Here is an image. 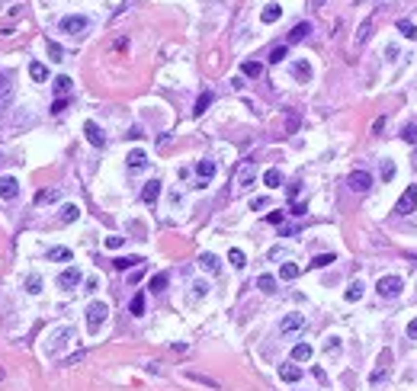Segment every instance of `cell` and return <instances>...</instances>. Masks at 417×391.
Masks as SVG:
<instances>
[{
    "label": "cell",
    "instance_id": "6da1fadb",
    "mask_svg": "<svg viewBox=\"0 0 417 391\" xmlns=\"http://www.w3.org/2000/svg\"><path fill=\"white\" fill-rule=\"evenodd\" d=\"M401 289H404V279L401 276H379V282H376V292H379V298H398L401 295Z\"/></svg>",
    "mask_w": 417,
    "mask_h": 391
},
{
    "label": "cell",
    "instance_id": "7a4b0ae2",
    "mask_svg": "<svg viewBox=\"0 0 417 391\" xmlns=\"http://www.w3.org/2000/svg\"><path fill=\"white\" fill-rule=\"evenodd\" d=\"M106 315H109L106 301H90V305H87V330L96 334V330L103 327V321H106Z\"/></svg>",
    "mask_w": 417,
    "mask_h": 391
},
{
    "label": "cell",
    "instance_id": "3957f363",
    "mask_svg": "<svg viewBox=\"0 0 417 391\" xmlns=\"http://www.w3.org/2000/svg\"><path fill=\"white\" fill-rule=\"evenodd\" d=\"M414 208H417V186H408V189L401 192L398 205H395V212H398V215H411Z\"/></svg>",
    "mask_w": 417,
    "mask_h": 391
},
{
    "label": "cell",
    "instance_id": "277c9868",
    "mask_svg": "<svg viewBox=\"0 0 417 391\" xmlns=\"http://www.w3.org/2000/svg\"><path fill=\"white\" fill-rule=\"evenodd\" d=\"M87 26H90L87 16H64L61 19V32H68V36H80V32H87Z\"/></svg>",
    "mask_w": 417,
    "mask_h": 391
},
{
    "label": "cell",
    "instance_id": "5b68a950",
    "mask_svg": "<svg viewBox=\"0 0 417 391\" xmlns=\"http://www.w3.org/2000/svg\"><path fill=\"white\" fill-rule=\"evenodd\" d=\"M302 327H305V315H286L279 321V334H283V337H292V334H299Z\"/></svg>",
    "mask_w": 417,
    "mask_h": 391
},
{
    "label": "cell",
    "instance_id": "8992f818",
    "mask_svg": "<svg viewBox=\"0 0 417 391\" xmlns=\"http://www.w3.org/2000/svg\"><path fill=\"white\" fill-rule=\"evenodd\" d=\"M347 186L353 192H366L372 186V173H366V170H353V173H350V180H347Z\"/></svg>",
    "mask_w": 417,
    "mask_h": 391
},
{
    "label": "cell",
    "instance_id": "52a82bcc",
    "mask_svg": "<svg viewBox=\"0 0 417 391\" xmlns=\"http://www.w3.org/2000/svg\"><path fill=\"white\" fill-rule=\"evenodd\" d=\"M388 362H392V350H382V356H379V369L369 375V385H379L388 378Z\"/></svg>",
    "mask_w": 417,
    "mask_h": 391
},
{
    "label": "cell",
    "instance_id": "ba28073f",
    "mask_svg": "<svg viewBox=\"0 0 417 391\" xmlns=\"http://www.w3.org/2000/svg\"><path fill=\"white\" fill-rule=\"evenodd\" d=\"M16 196H19V183H16V177H3V180H0V199L10 202V199H16Z\"/></svg>",
    "mask_w": 417,
    "mask_h": 391
},
{
    "label": "cell",
    "instance_id": "9c48e42d",
    "mask_svg": "<svg viewBox=\"0 0 417 391\" xmlns=\"http://www.w3.org/2000/svg\"><path fill=\"white\" fill-rule=\"evenodd\" d=\"M84 135H87V141H90L93 148H103V145H106V135H103V129H100L96 122H87V125H84Z\"/></svg>",
    "mask_w": 417,
    "mask_h": 391
},
{
    "label": "cell",
    "instance_id": "30bf717a",
    "mask_svg": "<svg viewBox=\"0 0 417 391\" xmlns=\"http://www.w3.org/2000/svg\"><path fill=\"white\" fill-rule=\"evenodd\" d=\"M257 180V170H254V161H247L244 167L238 170V189H247L250 183Z\"/></svg>",
    "mask_w": 417,
    "mask_h": 391
},
{
    "label": "cell",
    "instance_id": "8fae6325",
    "mask_svg": "<svg viewBox=\"0 0 417 391\" xmlns=\"http://www.w3.org/2000/svg\"><path fill=\"white\" fill-rule=\"evenodd\" d=\"M157 196H161V183H157V180H148L145 189H141V202H145V205H154Z\"/></svg>",
    "mask_w": 417,
    "mask_h": 391
},
{
    "label": "cell",
    "instance_id": "7c38bea8",
    "mask_svg": "<svg viewBox=\"0 0 417 391\" xmlns=\"http://www.w3.org/2000/svg\"><path fill=\"white\" fill-rule=\"evenodd\" d=\"M77 282H80V269L77 266H68L61 276H58V285H61V289H74Z\"/></svg>",
    "mask_w": 417,
    "mask_h": 391
},
{
    "label": "cell",
    "instance_id": "4fadbf2b",
    "mask_svg": "<svg viewBox=\"0 0 417 391\" xmlns=\"http://www.w3.org/2000/svg\"><path fill=\"white\" fill-rule=\"evenodd\" d=\"M196 173H199V186H206L208 180L215 177V164H212V161H199V164H196Z\"/></svg>",
    "mask_w": 417,
    "mask_h": 391
},
{
    "label": "cell",
    "instance_id": "5bb4252c",
    "mask_svg": "<svg viewBox=\"0 0 417 391\" xmlns=\"http://www.w3.org/2000/svg\"><path fill=\"white\" fill-rule=\"evenodd\" d=\"M292 77H295V80H302V84H308V80H311V64L308 61H295L292 64Z\"/></svg>",
    "mask_w": 417,
    "mask_h": 391
},
{
    "label": "cell",
    "instance_id": "9a60e30c",
    "mask_svg": "<svg viewBox=\"0 0 417 391\" xmlns=\"http://www.w3.org/2000/svg\"><path fill=\"white\" fill-rule=\"evenodd\" d=\"M10 90H13V71H0V103L10 96Z\"/></svg>",
    "mask_w": 417,
    "mask_h": 391
},
{
    "label": "cell",
    "instance_id": "2e32d148",
    "mask_svg": "<svg viewBox=\"0 0 417 391\" xmlns=\"http://www.w3.org/2000/svg\"><path fill=\"white\" fill-rule=\"evenodd\" d=\"M257 289H260V292H266V295H273V292H276V276L263 273V276L257 279Z\"/></svg>",
    "mask_w": 417,
    "mask_h": 391
},
{
    "label": "cell",
    "instance_id": "e0dca14e",
    "mask_svg": "<svg viewBox=\"0 0 417 391\" xmlns=\"http://www.w3.org/2000/svg\"><path fill=\"white\" fill-rule=\"evenodd\" d=\"M292 359L295 362H308L311 359V346L308 343H295L292 346Z\"/></svg>",
    "mask_w": 417,
    "mask_h": 391
},
{
    "label": "cell",
    "instance_id": "ac0fdd59",
    "mask_svg": "<svg viewBox=\"0 0 417 391\" xmlns=\"http://www.w3.org/2000/svg\"><path fill=\"white\" fill-rule=\"evenodd\" d=\"M199 263H202V269H206V273H218V266H222L215 253H202V257H199Z\"/></svg>",
    "mask_w": 417,
    "mask_h": 391
},
{
    "label": "cell",
    "instance_id": "d6986e66",
    "mask_svg": "<svg viewBox=\"0 0 417 391\" xmlns=\"http://www.w3.org/2000/svg\"><path fill=\"white\" fill-rule=\"evenodd\" d=\"M279 378H283V382H299L302 369L299 366H283V369H279Z\"/></svg>",
    "mask_w": 417,
    "mask_h": 391
},
{
    "label": "cell",
    "instance_id": "ffe728a7",
    "mask_svg": "<svg viewBox=\"0 0 417 391\" xmlns=\"http://www.w3.org/2000/svg\"><path fill=\"white\" fill-rule=\"evenodd\" d=\"M241 74H244V77H260L263 74V64L260 61H244V64H241Z\"/></svg>",
    "mask_w": 417,
    "mask_h": 391
},
{
    "label": "cell",
    "instance_id": "44dd1931",
    "mask_svg": "<svg viewBox=\"0 0 417 391\" xmlns=\"http://www.w3.org/2000/svg\"><path fill=\"white\" fill-rule=\"evenodd\" d=\"M263 183L270 186V189H276V186H283V173H279L276 167H273V170H266V173H263Z\"/></svg>",
    "mask_w": 417,
    "mask_h": 391
},
{
    "label": "cell",
    "instance_id": "7402d4cb",
    "mask_svg": "<svg viewBox=\"0 0 417 391\" xmlns=\"http://www.w3.org/2000/svg\"><path fill=\"white\" fill-rule=\"evenodd\" d=\"M279 16H283V10H279V7H276V3H270V7H263L260 19H263V23H276Z\"/></svg>",
    "mask_w": 417,
    "mask_h": 391
},
{
    "label": "cell",
    "instance_id": "603a6c76",
    "mask_svg": "<svg viewBox=\"0 0 417 391\" xmlns=\"http://www.w3.org/2000/svg\"><path fill=\"white\" fill-rule=\"evenodd\" d=\"M125 161H129L132 170H138V167H145V164H148V154H145V151H132Z\"/></svg>",
    "mask_w": 417,
    "mask_h": 391
},
{
    "label": "cell",
    "instance_id": "cb8c5ba5",
    "mask_svg": "<svg viewBox=\"0 0 417 391\" xmlns=\"http://www.w3.org/2000/svg\"><path fill=\"white\" fill-rule=\"evenodd\" d=\"M77 218H80V208L74 205V202L61 205V222H77Z\"/></svg>",
    "mask_w": 417,
    "mask_h": 391
},
{
    "label": "cell",
    "instance_id": "d4e9b609",
    "mask_svg": "<svg viewBox=\"0 0 417 391\" xmlns=\"http://www.w3.org/2000/svg\"><path fill=\"white\" fill-rule=\"evenodd\" d=\"M308 32H311V23H299L292 32H289V42H302V38L308 36Z\"/></svg>",
    "mask_w": 417,
    "mask_h": 391
},
{
    "label": "cell",
    "instance_id": "484cf974",
    "mask_svg": "<svg viewBox=\"0 0 417 391\" xmlns=\"http://www.w3.org/2000/svg\"><path fill=\"white\" fill-rule=\"evenodd\" d=\"M167 279H170L167 273H157V276H151L148 289H151V292H164V289H167Z\"/></svg>",
    "mask_w": 417,
    "mask_h": 391
},
{
    "label": "cell",
    "instance_id": "4316f807",
    "mask_svg": "<svg viewBox=\"0 0 417 391\" xmlns=\"http://www.w3.org/2000/svg\"><path fill=\"white\" fill-rule=\"evenodd\" d=\"M129 311H132L135 317H141V315H145V295H141V292H138V295H135V298L129 301Z\"/></svg>",
    "mask_w": 417,
    "mask_h": 391
},
{
    "label": "cell",
    "instance_id": "83f0119b",
    "mask_svg": "<svg viewBox=\"0 0 417 391\" xmlns=\"http://www.w3.org/2000/svg\"><path fill=\"white\" fill-rule=\"evenodd\" d=\"M369 36H372V19H366V23L360 26V32H356V45H366Z\"/></svg>",
    "mask_w": 417,
    "mask_h": 391
},
{
    "label": "cell",
    "instance_id": "f1b7e54d",
    "mask_svg": "<svg viewBox=\"0 0 417 391\" xmlns=\"http://www.w3.org/2000/svg\"><path fill=\"white\" fill-rule=\"evenodd\" d=\"M363 289H366V285L360 282V279H356V282H350V289H347V301H360V298H363Z\"/></svg>",
    "mask_w": 417,
    "mask_h": 391
},
{
    "label": "cell",
    "instance_id": "f546056e",
    "mask_svg": "<svg viewBox=\"0 0 417 391\" xmlns=\"http://www.w3.org/2000/svg\"><path fill=\"white\" fill-rule=\"evenodd\" d=\"M186 378H190V382H199V385H206V388H218V382H215V378L199 375V372H186Z\"/></svg>",
    "mask_w": 417,
    "mask_h": 391
},
{
    "label": "cell",
    "instance_id": "4dcf8cb0",
    "mask_svg": "<svg viewBox=\"0 0 417 391\" xmlns=\"http://www.w3.org/2000/svg\"><path fill=\"white\" fill-rule=\"evenodd\" d=\"M208 106H212V93L206 90V93H199V100H196V109H193V112H196V115H202Z\"/></svg>",
    "mask_w": 417,
    "mask_h": 391
},
{
    "label": "cell",
    "instance_id": "1f68e13d",
    "mask_svg": "<svg viewBox=\"0 0 417 391\" xmlns=\"http://www.w3.org/2000/svg\"><path fill=\"white\" fill-rule=\"evenodd\" d=\"M71 257H74V253H71L68 247H52V250H48V260H64L68 263Z\"/></svg>",
    "mask_w": 417,
    "mask_h": 391
},
{
    "label": "cell",
    "instance_id": "d6a6232c",
    "mask_svg": "<svg viewBox=\"0 0 417 391\" xmlns=\"http://www.w3.org/2000/svg\"><path fill=\"white\" fill-rule=\"evenodd\" d=\"M135 263H141L138 257H116V260H113V266H116V269H122V273H125V269H132Z\"/></svg>",
    "mask_w": 417,
    "mask_h": 391
},
{
    "label": "cell",
    "instance_id": "836d02e7",
    "mask_svg": "<svg viewBox=\"0 0 417 391\" xmlns=\"http://www.w3.org/2000/svg\"><path fill=\"white\" fill-rule=\"evenodd\" d=\"M398 32H401L404 38H417V29H414L411 19H398Z\"/></svg>",
    "mask_w": 417,
    "mask_h": 391
},
{
    "label": "cell",
    "instance_id": "e575fe53",
    "mask_svg": "<svg viewBox=\"0 0 417 391\" xmlns=\"http://www.w3.org/2000/svg\"><path fill=\"white\" fill-rule=\"evenodd\" d=\"M29 74H32V80H48L45 64H39V61H32V64H29Z\"/></svg>",
    "mask_w": 417,
    "mask_h": 391
},
{
    "label": "cell",
    "instance_id": "d590c367",
    "mask_svg": "<svg viewBox=\"0 0 417 391\" xmlns=\"http://www.w3.org/2000/svg\"><path fill=\"white\" fill-rule=\"evenodd\" d=\"M228 260H231V266H238V269H244V266H247V257H244V253L238 250V247H234V250L228 253Z\"/></svg>",
    "mask_w": 417,
    "mask_h": 391
},
{
    "label": "cell",
    "instance_id": "8d00e7d4",
    "mask_svg": "<svg viewBox=\"0 0 417 391\" xmlns=\"http://www.w3.org/2000/svg\"><path fill=\"white\" fill-rule=\"evenodd\" d=\"M26 292H29V295H39L42 292V279L39 276H26Z\"/></svg>",
    "mask_w": 417,
    "mask_h": 391
},
{
    "label": "cell",
    "instance_id": "74e56055",
    "mask_svg": "<svg viewBox=\"0 0 417 391\" xmlns=\"http://www.w3.org/2000/svg\"><path fill=\"white\" fill-rule=\"evenodd\" d=\"M331 263H334V253H318L315 260H311V266L321 269V266H331Z\"/></svg>",
    "mask_w": 417,
    "mask_h": 391
},
{
    "label": "cell",
    "instance_id": "f35d334b",
    "mask_svg": "<svg viewBox=\"0 0 417 391\" xmlns=\"http://www.w3.org/2000/svg\"><path fill=\"white\" fill-rule=\"evenodd\" d=\"M299 276V266L295 263H283V269H279V279H295Z\"/></svg>",
    "mask_w": 417,
    "mask_h": 391
},
{
    "label": "cell",
    "instance_id": "ab89813d",
    "mask_svg": "<svg viewBox=\"0 0 417 391\" xmlns=\"http://www.w3.org/2000/svg\"><path fill=\"white\" fill-rule=\"evenodd\" d=\"M48 58H52V61H64V52H61L58 42H48Z\"/></svg>",
    "mask_w": 417,
    "mask_h": 391
},
{
    "label": "cell",
    "instance_id": "60d3db41",
    "mask_svg": "<svg viewBox=\"0 0 417 391\" xmlns=\"http://www.w3.org/2000/svg\"><path fill=\"white\" fill-rule=\"evenodd\" d=\"M71 90V77H55V93L61 96V93Z\"/></svg>",
    "mask_w": 417,
    "mask_h": 391
},
{
    "label": "cell",
    "instance_id": "b9f144b4",
    "mask_svg": "<svg viewBox=\"0 0 417 391\" xmlns=\"http://www.w3.org/2000/svg\"><path fill=\"white\" fill-rule=\"evenodd\" d=\"M401 138L408 141V145H414V141H417V125H404V129H401Z\"/></svg>",
    "mask_w": 417,
    "mask_h": 391
},
{
    "label": "cell",
    "instance_id": "7bdbcfd3",
    "mask_svg": "<svg viewBox=\"0 0 417 391\" xmlns=\"http://www.w3.org/2000/svg\"><path fill=\"white\" fill-rule=\"evenodd\" d=\"M283 58H286V45H276V48L270 52V64H279Z\"/></svg>",
    "mask_w": 417,
    "mask_h": 391
},
{
    "label": "cell",
    "instance_id": "ee69618b",
    "mask_svg": "<svg viewBox=\"0 0 417 391\" xmlns=\"http://www.w3.org/2000/svg\"><path fill=\"white\" fill-rule=\"evenodd\" d=\"M58 199V189H45V192H36V202H55Z\"/></svg>",
    "mask_w": 417,
    "mask_h": 391
},
{
    "label": "cell",
    "instance_id": "f6af8a7d",
    "mask_svg": "<svg viewBox=\"0 0 417 391\" xmlns=\"http://www.w3.org/2000/svg\"><path fill=\"white\" fill-rule=\"evenodd\" d=\"M122 241H125V238H116V234H113V238H106V247H109V250H119V247H122Z\"/></svg>",
    "mask_w": 417,
    "mask_h": 391
},
{
    "label": "cell",
    "instance_id": "bcb514c9",
    "mask_svg": "<svg viewBox=\"0 0 417 391\" xmlns=\"http://www.w3.org/2000/svg\"><path fill=\"white\" fill-rule=\"evenodd\" d=\"M206 292H208V285H206V282H196V285H193V295H196V298H202Z\"/></svg>",
    "mask_w": 417,
    "mask_h": 391
},
{
    "label": "cell",
    "instance_id": "7dc6e473",
    "mask_svg": "<svg viewBox=\"0 0 417 391\" xmlns=\"http://www.w3.org/2000/svg\"><path fill=\"white\" fill-rule=\"evenodd\" d=\"M64 109H68V103H64V100H55V106H52V112H55V115H61Z\"/></svg>",
    "mask_w": 417,
    "mask_h": 391
},
{
    "label": "cell",
    "instance_id": "c3c4849f",
    "mask_svg": "<svg viewBox=\"0 0 417 391\" xmlns=\"http://www.w3.org/2000/svg\"><path fill=\"white\" fill-rule=\"evenodd\" d=\"M266 222H270V224H279V222H283V212H270V215H266Z\"/></svg>",
    "mask_w": 417,
    "mask_h": 391
},
{
    "label": "cell",
    "instance_id": "681fc988",
    "mask_svg": "<svg viewBox=\"0 0 417 391\" xmlns=\"http://www.w3.org/2000/svg\"><path fill=\"white\" fill-rule=\"evenodd\" d=\"M266 205H270V199H263V196H260V199H254V202H250V208H266Z\"/></svg>",
    "mask_w": 417,
    "mask_h": 391
},
{
    "label": "cell",
    "instance_id": "f907efd6",
    "mask_svg": "<svg viewBox=\"0 0 417 391\" xmlns=\"http://www.w3.org/2000/svg\"><path fill=\"white\" fill-rule=\"evenodd\" d=\"M408 337H411V340H417V317L408 324Z\"/></svg>",
    "mask_w": 417,
    "mask_h": 391
},
{
    "label": "cell",
    "instance_id": "816d5d0a",
    "mask_svg": "<svg viewBox=\"0 0 417 391\" xmlns=\"http://www.w3.org/2000/svg\"><path fill=\"white\" fill-rule=\"evenodd\" d=\"M87 289H90V292H96V289H100V279H96V276H90V279H87Z\"/></svg>",
    "mask_w": 417,
    "mask_h": 391
},
{
    "label": "cell",
    "instance_id": "f5cc1de1",
    "mask_svg": "<svg viewBox=\"0 0 417 391\" xmlns=\"http://www.w3.org/2000/svg\"><path fill=\"white\" fill-rule=\"evenodd\" d=\"M141 273H145V269H132V273H129V282H138Z\"/></svg>",
    "mask_w": 417,
    "mask_h": 391
},
{
    "label": "cell",
    "instance_id": "db71d44e",
    "mask_svg": "<svg viewBox=\"0 0 417 391\" xmlns=\"http://www.w3.org/2000/svg\"><path fill=\"white\" fill-rule=\"evenodd\" d=\"M295 129H299V119H295V115H292V119H289V122H286V131H295Z\"/></svg>",
    "mask_w": 417,
    "mask_h": 391
}]
</instances>
